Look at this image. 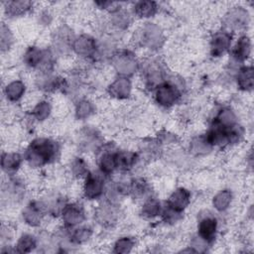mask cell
<instances>
[{
  "instance_id": "1",
  "label": "cell",
  "mask_w": 254,
  "mask_h": 254,
  "mask_svg": "<svg viewBox=\"0 0 254 254\" xmlns=\"http://www.w3.org/2000/svg\"><path fill=\"white\" fill-rule=\"evenodd\" d=\"M61 144L54 138L38 136L33 138L24 151V160L32 169H40L57 161Z\"/></svg>"
},
{
  "instance_id": "2",
  "label": "cell",
  "mask_w": 254,
  "mask_h": 254,
  "mask_svg": "<svg viewBox=\"0 0 254 254\" xmlns=\"http://www.w3.org/2000/svg\"><path fill=\"white\" fill-rule=\"evenodd\" d=\"M165 34L163 29L154 22H144L135 32L134 42L139 47L149 51H158L165 44Z\"/></svg>"
},
{
  "instance_id": "3",
  "label": "cell",
  "mask_w": 254,
  "mask_h": 254,
  "mask_svg": "<svg viewBox=\"0 0 254 254\" xmlns=\"http://www.w3.org/2000/svg\"><path fill=\"white\" fill-rule=\"evenodd\" d=\"M250 13L247 7L242 5H234L227 9L224 13L221 25L222 29L232 34L245 30L250 24Z\"/></svg>"
},
{
  "instance_id": "4",
  "label": "cell",
  "mask_w": 254,
  "mask_h": 254,
  "mask_svg": "<svg viewBox=\"0 0 254 254\" xmlns=\"http://www.w3.org/2000/svg\"><path fill=\"white\" fill-rule=\"evenodd\" d=\"M152 92L155 103L165 109L174 107L182 98V88L170 79L159 84Z\"/></svg>"
},
{
  "instance_id": "5",
  "label": "cell",
  "mask_w": 254,
  "mask_h": 254,
  "mask_svg": "<svg viewBox=\"0 0 254 254\" xmlns=\"http://www.w3.org/2000/svg\"><path fill=\"white\" fill-rule=\"evenodd\" d=\"M111 65L118 76L130 77L139 70L140 63L130 50H117L111 58Z\"/></svg>"
},
{
  "instance_id": "6",
  "label": "cell",
  "mask_w": 254,
  "mask_h": 254,
  "mask_svg": "<svg viewBox=\"0 0 254 254\" xmlns=\"http://www.w3.org/2000/svg\"><path fill=\"white\" fill-rule=\"evenodd\" d=\"M139 69L141 71L142 80L145 88L153 91L159 84L167 80L166 71L162 64L155 59H149L140 64Z\"/></svg>"
},
{
  "instance_id": "7",
  "label": "cell",
  "mask_w": 254,
  "mask_h": 254,
  "mask_svg": "<svg viewBox=\"0 0 254 254\" xmlns=\"http://www.w3.org/2000/svg\"><path fill=\"white\" fill-rule=\"evenodd\" d=\"M106 176L99 170L89 171L82 183V196L89 201L97 200L103 197L106 189Z\"/></svg>"
},
{
  "instance_id": "8",
  "label": "cell",
  "mask_w": 254,
  "mask_h": 254,
  "mask_svg": "<svg viewBox=\"0 0 254 254\" xmlns=\"http://www.w3.org/2000/svg\"><path fill=\"white\" fill-rule=\"evenodd\" d=\"M71 52L84 61H95L97 40L88 34L75 36L71 43Z\"/></svg>"
},
{
  "instance_id": "9",
  "label": "cell",
  "mask_w": 254,
  "mask_h": 254,
  "mask_svg": "<svg viewBox=\"0 0 254 254\" xmlns=\"http://www.w3.org/2000/svg\"><path fill=\"white\" fill-rule=\"evenodd\" d=\"M60 218L63 227L71 229L83 224V222L86 220V211L80 202H66L61 212Z\"/></svg>"
},
{
  "instance_id": "10",
  "label": "cell",
  "mask_w": 254,
  "mask_h": 254,
  "mask_svg": "<svg viewBox=\"0 0 254 254\" xmlns=\"http://www.w3.org/2000/svg\"><path fill=\"white\" fill-rule=\"evenodd\" d=\"M47 215V208L42 199L30 200L21 211L23 222L30 227L41 226Z\"/></svg>"
},
{
  "instance_id": "11",
  "label": "cell",
  "mask_w": 254,
  "mask_h": 254,
  "mask_svg": "<svg viewBox=\"0 0 254 254\" xmlns=\"http://www.w3.org/2000/svg\"><path fill=\"white\" fill-rule=\"evenodd\" d=\"M233 42V34L220 29L212 33L209 39V53L213 58H220L229 52Z\"/></svg>"
},
{
  "instance_id": "12",
  "label": "cell",
  "mask_w": 254,
  "mask_h": 254,
  "mask_svg": "<svg viewBox=\"0 0 254 254\" xmlns=\"http://www.w3.org/2000/svg\"><path fill=\"white\" fill-rule=\"evenodd\" d=\"M117 150L118 149L113 146H104L103 144L97 151L98 157L96 160V164L98 170L106 177L113 175L117 171Z\"/></svg>"
},
{
  "instance_id": "13",
  "label": "cell",
  "mask_w": 254,
  "mask_h": 254,
  "mask_svg": "<svg viewBox=\"0 0 254 254\" xmlns=\"http://www.w3.org/2000/svg\"><path fill=\"white\" fill-rule=\"evenodd\" d=\"M251 53L252 42L247 34H241L229 50L231 61L234 64H237L238 66L243 65L250 59Z\"/></svg>"
},
{
  "instance_id": "14",
  "label": "cell",
  "mask_w": 254,
  "mask_h": 254,
  "mask_svg": "<svg viewBox=\"0 0 254 254\" xmlns=\"http://www.w3.org/2000/svg\"><path fill=\"white\" fill-rule=\"evenodd\" d=\"M73 39L74 36L72 35L71 30L67 26L64 25L59 27L54 32V36L52 39V51L55 55H65L71 52V43Z\"/></svg>"
},
{
  "instance_id": "15",
  "label": "cell",
  "mask_w": 254,
  "mask_h": 254,
  "mask_svg": "<svg viewBox=\"0 0 254 254\" xmlns=\"http://www.w3.org/2000/svg\"><path fill=\"white\" fill-rule=\"evenodd\" d=\"M217 232L218 220L213 214H206L197 221L196 235L209 245L214 242Z\"/></svg>"
},
{
  "instance_id": "16",
  "label": "cell",
  "mask_w": 254,
  "mask_h": 254,
  "mask_svg": "<svg viewBox=\"0 0 254 254\" xmlns=\"http://www.w3.org/2000/svg\"><path fill=\"white\" fill-rule=\"evenodd\" d=\"M191 200V192L189 189L185 187H179L175 189L168 196L165 205L168 207L184 213L189 207Z\"/></svg>"
},
{
  "instance_id": "17",
  "label": "cell",
  "mask_w": 254,
  "mask_h": 254,
  "mask_svg": "<svg viewBox=\"0 0 254 254\" xmlns=\"http://www.w3.org/2000/svg\"><path fill=\"white\" fill-rule=\"evenodd\" d=\"M133 91L132 81L129 77L117 76L107 86L108 95L115 100H127Z\"/></svg>"
},
{
  "instance_id": "18",
  "label": "cell",
  "mask_w": 254,
  "mask_h": 254,
  "mask_svg": "<svg viewBox=\"0 0 254 254\" xmlns=\"http://www.w3.org/2000/svg\"><path fill=\"white\" fill-rule=\"evenodd\" d=\"M119 205L110 203L108 201L101 202L99 205H97L94 217L96 221L105 227H110L114 225L118 219H119Z\"/></svg>"
},
{
  "instance_id": "19",
  "label": "cell",
  "mask_w": 254,
  "mask_h": 254,
  "mask_svg": "<svg viewBox=\"0 0 254 254\" xmlns=\"http://www.w3.org/2000/svg\"><path fill=\"white\" fill-rule=\"evenodd\" d=\"M234 81L238 90L250 92L254 85V69L252 64H243L237 68L234 74Z\"/></svg>"
},
{
  "instance_id": "20",
  "label": "cell",
  "mask_w": 254,
  "mask_h": 254,
  "mask_svg": "<svg viewBox=\"0 0 254 254\" xmlns=\"http://www.w3.org/2000/svg\"><path fill=\"white\" fill-rule=\"evenodd\" d=\"M24 162V156L18 152H2L1 169L7 177L16 176Z\"/></svg>"
},
{
  "instance_id": "21",
  "label": "cell",
  "mask_w": 254,
  "mask_h": 254,
  "mask_svg": "<svg viewBox=\"0 0 254 254\" xmlns=\"http://www.w3.org/2000/svg\"><path fill=\"white\" fill-rule=\"evenodd\" d=\"M25 195V185L16 176L8 177L6 185L3 186L2 196L3 199L7 198L8 201L21 200Z\"/></svg>"
},
{
  "instance_id": "22",
  "label": "cell",
  "mask_w": 254,
  "mask_h": 254,
  "mask_svg": "<svg viewBox=\"0 0 254 254\" xmlns=\"http://www.w3.org/2000/svg\"><path fill=\"white\" fill-rule=\"evenodd\" d=\"M132 17H134L132 12H129L119 4L115 10L109 13L108 24L114 30L123 32L131 25Z\"/></svg>"
},
{
  "instance_id": "23",
  "label": "cell",
  "mask_w": 254,
  "mask_h": 254,
  "mask_svg": "<svg viewBox=\"0 0 254 254\" xmlns=\"http://www.w3.org/2000/svg\"><path fill=\"white\" fill-rule=\"evenodd\" d=\"M27 85L24 80L16 78L8 81L3 88V94L10 103L19 102L26 94Z\"/></svg>"
},
{
  "instance_id": "24",
  "label": "cell",
  "mask_w": 254,
  "mask_h": 254,
  "mask_svg": "<svg viewBox=\"0 0 254 254\" xmlns=\"http://www.w3.org/2000/svg\"><path fill=\"white\" fill-rule=\"evenodd\" d=\"M129 195L140 201L151 196V186L149 182L143 177L131 179L129 184Z\"/></svg>"
},
{
  "instance_id": "25",
  "label": "cell",
  "mask_w": 254,
  "mask_h": 254,
  "mask_svg": "<svg viewBox=\"0 0 254 254\" xmlns=\"http://www.w3.org/2000/svg\"><path fill=\"white\" fill-rule=\"evenodd\" d=\"M140 160L139 154L129 150H117V171L127 173L135 168Z\"/></svg>"
},
{
  "instance_id": "26",
  "label": "cell",
  "mask_w": 254,
  "mask_h": 254,
  "mask_svg": "<svg viewBox=\"0 0 254 254\" xmlns=\"http://www.w3.org/2000/svg\"><path fill=\"white\" fill-rule=\"evenodd\" d=\"M211 122L224 128H229L239 123L237 113L229 106H223L219 108Z\"/></svg>"
},
{
  "instance_id": "27",
  "label": "cell",
  "mask_w": 254,
  "mask_h": 254,
  "mask_svg": "<svg viewBox=\"0 0 254 254\" xmlns=\"http://www.w3.org/2000/svg\"><path fill=\"white\" fill-rule=\"evenodd\" d=\"M159 10L158 3L155 1H137L133 4L132 14L135 18L148 20L153 18Z\"/></svg>"
},
{
  "instance_id": "28",
  "label": "cell",
  "mask_w": 254,
  "mask_h": 254,
  "mask_svg": "<svg viewBox=\"0 0 254 254\" xmlns=\"http://www.w3.org/2000/svg\"><path fill=\"white\" fill-rule=\"evenodd\" d=\"M163 205L159 198L151 195L142 201L140 214L145 219H155L161 215Z\"/></svg>"
},
{
  "instance_id": "29",
  "label": "cell",
  "mask_w": 254,
  "mask_h": 254,
  "mask_svg": "<svg viewBox=\"0 0 254 254\" xmlns=\"http://www.w3.org/2000/svg\"><path fill=\"white\" fill-rule=\"evenodd\" d=\"M66 229V228H65ZM68 238L74 246L85 244L93 236V229L91 226L86 224L78 225L71 229H66Z\"/></svg>"
},
{
  "instance_id": "30",
  "label": "cell",
  "mask_w": 254,
  "mask_h": 254,
  "mask_svg": "<svg viewBox=\"0 0 254 254\" xmlns=\"http://www.w3.org/2000/svg\"><path fill=\"white\" fill-rule=\"evenodd\" d=\"M213 150L212 146L206 140L204 133L192 137L189 143V152L194 157L207 155Z\"/></svg>"
},
{
  "instance_id": "31",
  "label": "cell",
  "mask_w": 254,
  "mask_h": 254,
  "mask_svg": "<svg viewBox=\"0 0 254 254\" xmlns=\"http://www.w3.org/2000/svg\"><path fill=\"white\" fill-rule=\"evenodd\" d=\"M4 12L8 18H16L21 17L27 14L32 8L34 3L30 1H7L3 3Z\"/></svg>"
},
{
  "instance_id": "32",
  "label": "cell",
  "mask_w": 254,
  "mask_h": 254,
  "mask_svg": "<svg viewBox=\"0 0 254 254\" xmlns=\"http://www.w3.org/2000/svg\"><path fill=\"white\" fill-rule=\"evenodd\" d=\"M233 193L231 190L223 189L218 190L211 199V205L217 212L226 211L232 204Z\"/></svg>"
},
{
  "instance_id": "33",
  "label": "cell",
  "mask_w": 254,
  "mask_h": 254,
  "mask_svg": "<svg viewBox=\"0 0 254 254\" xmlns=\"http://www.w3.org/2000/svg\"><path fill=\"white\" fill-rule=\"evenodd\" d=\"M53 105L52 102L46 98L40 99L31 110V117L36 122H45L52 114Z\"/></svg>"
},
{
  "instance_id": "34",
  "label": "cell",
  "mask_w": 254,
  "mask_h": 254,
  "mask_svg": "<svg viewBox=\"0 0 254 254\" xmlns=\"http://www.w3.org/2000/svg\"><path fill=\"white\" fill-rule=\"evenodd\" d=\"M14 246L16 253H31L38 248V237L29 232L22 233Z\"/></svg>"
},
{
  "instance_id": "35",
  "label": "cell",
  "mask_w": 254,
  "mask_h": 254,
  "mask_svg": "<svg viewBox=\"0 0 254 254\" xmlns=\"http://www.w3.org/2000/svg\"><path fill=\"white\" fill-rule=\"evenodd\" d=\"M95 104L89 98H80L74 105V117L77 120H86L95 113Z\"/></svg>"
},
{
  "instance_id": "36",
  "label": "cell",
  "mask_w": 254,
  "mask_h": 254,
  "mask_svg": "<svg viewBox=\"0 0 254 254\" xmlns=\"http://www.w3.org/2000/svg\"><path fill=\"white\" fill-rule=\"evenodd\" d=\"M68 173L74 180H83L89 173L88 164L82 157H74L68 166Z\"/></svg>"
},
{
  "instance_id": "37",
  "label": "cell",
  "mask_w": 254,
  "mask_h": 254,
  "mask_svg": "<svg viewBox=\"0 0 254 254\" xmlns=\"http://www.w3.org/2000/svg\"><path fill=\"white\" fill-rule=\"evenodd\" d=\"M136 246V240L130 235H123L118 237L113 243L112 251L117 254H125L131 252Z\"/></svg>"
},
{
  "instance_id": "38",
  "label": "cell",
  "mask_w": 254,
  "mask_h": 254,
  "mask_svg": "<svg viewBox=\"0 0 254 254\" xmlns=\"http://www.w3.org/2000/svg\"><path fill=\"white\" fill-rule=\"evenodd\" d=\"M14 44V35L10 28L5 24H1L0 28V47L2 53L8 51Z\"/></svg>"
},
{
  "instance_id": "39",
  "label": "cell",
  "mask_w": 254,
  "mask_h": 254,
  "mask_svg": "<svg viewBox=\"0 0 254 254\" xmlns=\"http://www.w3.org/2000/svg\"><path fill=\"white\" fill-rule=\"evenodd\" d=\"M183 214L184 213L178 212V211L168 207L167 205H165V206H163L160 217L165 224L174 225L183 219Z\"/></svg>"
},
{
  "instance_id": "40",
  "label": "cell",
  "mask_w": 254,
  "mask_h": 254,
  "mask_svg": "<svg viewBox=\"0 0 254 254\" xmlns=\"http://www.w3.org/2000/svg\"><path fill=\"white\" fill-rule=\"evenodd\" d=\"M39 16H40V23L42 24L50 25V23L53 21V16L49 11H43Z\"/></svg>"
}]
</instances>
